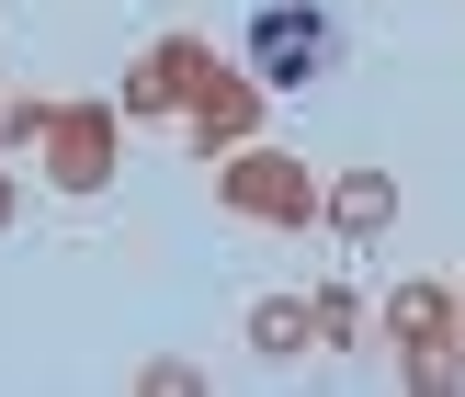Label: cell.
<instances>
[{"mask_svg": "<svg viewBox=\"0 0 465 397\" xmlns=\"http://www.w3.org/2000/svg\"><path fill=\"white\" fill-rule=\"evenodd\" d=\"M216 204L239 227H272V239H295V227H318V171L295 148H262V136H250V148H227L216 159Z\"/></svg>", "mask_w": 465, "mask_h": 397, "instance_id": "6da1fadb", "label": "cell"}, {"mask_svg": "<svg viewBox=\"0 0 465 397\" xmlns=\"http://www.w3.org/2000/svg\"><path fill=\"white\" fill-rule=\"evenodd\" d=\"M125 171V103H57L45 125V182L57 194H103Z\"/></svg>", "mask_w": 465, "mask_h": 397, "instance_id": "7a4b0ae2", "label": "cell"}, {"mask_svg": "<svg viewBox=\"0 0 465 397\" xmlns=\"http://www.w3.org/2000/svg\"><path fill=\"white\" fill-rule=\"evenodd\" d=\"M171 125H182V148H204V159H227V148H250V136L272 125V91L250 80L239 57H216V68H204V91H193V103L171 114Z\"/></svg>", "mask_w": 465, "mask_h": 397, "instance_id": "3957f363", "label": "cell"}, {"mask_svg": "<svg viewBox=\"0 0 465 397\" xmlns=\"http://www.w3.org/2000/svg\"><path fill=\"white\" fill-rule=\"evenodd\" d=\"M250 80H262V91H307L318 80V12H307V0H284V12H262V23H250Z\"/></svg>", "mask_w": 465, "mask_h": 397, "instance_id": "277c9868", "label": "cell"}, {"mask_svg": "<svg viewBox=\"0 0 465 397\" xmlns=\"http://www.w3.org/2000/svg\"><path fill=\"white\" fill-rule=\"evenodd\" d=\"M204 68H216V45H204V35H159L148 57H136V80L114 91V103H125V114H182V103L204 91Z\"/></svg>", "mask_w": 465, "mask_h": 397, "instance_id": "5b68a950", "label": "cell"}, {"mask_svg": "<svg viewBox=\"0 0 465 397\" xmlns=\"http://www.w3.org/2000/svg\"><path fill=\"white\" fill-rule=\"evenodd\" d=\"M318 227L352 239V250H375L386 227H398V171H341V182H318Z\"/></svg>", "mask_w": 465, "mask_h": 397, "instance_id": "8992f818", "label": "cell"}, {"mask_svg": "<svg viewBox=\"0 0 465 397\" xmlns=\"http://www.w3.org/2000/svg\"><path fill=\"white\" fill-rule=\"evenodd\" d=\"M375 341H398V352H420V341H465V330H454V284H443V273H409V284H386Z\"/></svg>", "mask_w": 465, "mask_h": 397, "instance_id": "52a82bcc", "label": "cell"}, {"mask_svg": "<svg viewBox=\"0 0 465 397\" xmlns=\"http://www.w3.org/2000/svg\"><path fill=\"white\" fill-rule=\"evenodd\" d=\"M250 352H262V363L318 352V341H307V295H250Z\"/></svg>", "mask_w": 465, "mask_h": 397, "instance_id": "ba28073f", "label": "cell"}, {"mask_svg": "<svg viewBox=\"0 0 465 397\" xmlns=\"http://www.w3.org/2000/svg\"><path fill=\"white\" fill-rule=\"evenodd\" d=\"M307 341H318V352H363V341H375L363 295H352V284H318V295H307Z\"/></svg>", "mask_w": 465, "mask_h": 397, "instance_id": "9c48e42d", "label": "cell"}, {"mask_svg": "<svg viewBox=\"0 0 465 397\" xmlns=\"http://www.w3.org/2000/svg\"><path fill=\"white\" fill-rule=\"evenodd\" d=\"M398 375L420 386V397H454L465 386V341H420V352H398Z\"/></svg>", "mask_w": 465, "mask_h": 397, "instance_id": "30bf717a", "label": "cell"}, {"mask_svg": "<svg viewBox=\"0 0 465 397\" xmlns=\"http://www.w3.org/2000/svg\"><path fill=\"white\" fill-rule=\"evenodd\" d=\"M45 125H57L45 91H0V148H45Z\"/></svg>", "mask_w": 465, "mask_h": 397, "instance_id": "8fae6325", "label": "cell"}, {"mask_svg": "<svg viewBox=\"0 0 465 397\" xmlns=\"http://www.w3.org/2000/svg\"><path fill=\"white\" fill-rule=\"evenodd\" d=\"M136 397H204V363H193V352H159V363H136Z\"/></svg>", "mask_w": 465, "mask_h": 397, "instance_id": "7c38bea8", "label": "cell"}, {"mask_svg": "<svg viewBox=\"0 0 465 397\" xmlns=\"http://www.w3.org/2000/svg\"><path fill=\"white\" fill-rule=\"evenodd\" d=\"M12 216H23V182H12V171H0V239H12Z\"/></svg>", "mask_w": 465, "mask_h": 397, "instance_id": "4fadbf2b", "label": "cell"}, {"mask_svg": "<svg viewBox=\"0 0 465 397\" xmlns=\"http://www.w3.org/2000/svg\"><path fill=\"white\" fill-rule=\"evenodd\" d=\"M454 330H465V273H454Z\"/></svg>", "mask_w": 465, "mask_h": 397, "instance_id": "5bb4252c", "label": "cell"}]
</instances>
